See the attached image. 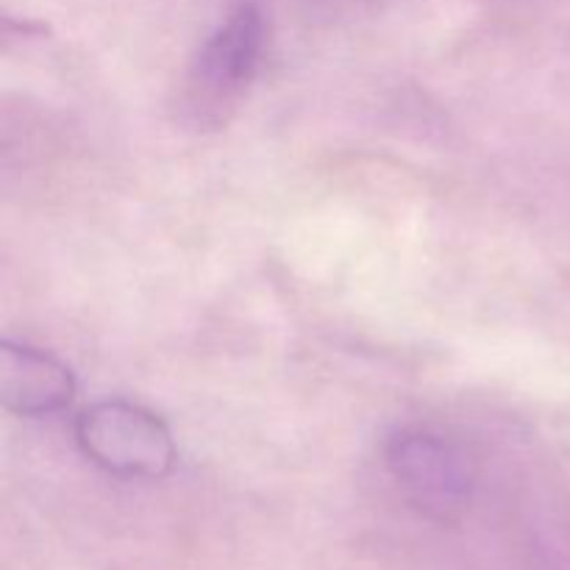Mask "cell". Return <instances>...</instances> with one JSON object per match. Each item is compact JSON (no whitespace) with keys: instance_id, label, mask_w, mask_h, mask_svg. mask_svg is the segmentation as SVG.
<instances>
[{"instance_id":"cell-1","label":"cell","mask_w":570,"mask_h":570,"mask_svg":"<svg viewBox=\"0 0 570 570\" xmlns=\"http://www.w3.org/2000/svg\"><path fill=\"white\" fill-rule=\"evenodd\" d=\"M265 33V14L245 0L200 45L178 92V117L189 128L217 131L232 120L259 70Z\"/></svg>"},{"instance_id":"cell-2","label":"cell","mask_w":570,"mask_h":570,"mask_svg":"<svg viewBox=\"0 0 570 570\" xmlns=\"http://www.w3.org/2000/svg\"><path fill=\"white\" fill-rule=\"evenodd\" d=\"M384 462L406 504L434 523H456L476 490V462L454 440L429 429H404L384 449Z\"/></svg>"},{"instance_id":"cell-3","label":"cell","mask_w":570,"mask_h":570,"mask_svg":"<svg viewBox=\"0 0 570 570\" xmlns=\"http://www.w3.org/2000/svg\"><path fill=\"white\" fill-rule=\"evenodd\" d=\"M83 454L120 479H161L176 465L170 429L154 412L128 401H100L76 423Z\"/></svg>"},{"instance_id":"cell-4","label":"cell","mask_w":570,"mask_h":570,"mask_svg":"<svg viewBox=\"0 0 570 570\" xmlns=\"http://www.w3.org/2000/svg\"><path fill=\"white\" fill-rule=\"evenodd\" d=\"M76 395L70 367L53 356L14 345H0V401L20 417H42L61 412Z\"/></svg>"}]
</instances>
